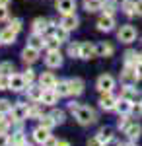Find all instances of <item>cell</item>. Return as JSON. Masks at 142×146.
<instances>
[{"label":"cell","mask_w":142,"mask_h":146,"mask_svg":"<svg viewBox=\"0 0 142 146\" xmlns=\"http://www.w3.org/2000/svg\"><path fill=\"white\" fill-rule=\"evenodd\" d=\"M74 117H76V121L80 125H92L96 123V111L94 109H90L86 105H80L76 111H74Z\"/></svg>","instance_id":"obj_1"},{"label":"cell","mask_w":142,"mask_h":146,"mask_svg":"<svg viewBox=\"0 0 142 146\" xmlns=\"http://www.w3.org/2000/svg\"><path fill=\"white\" fill-rule=\"evenodd\" d=\"M117 39L121 43H132L136 39V27L127 23V25H121V29L117 31Z\"/></svg>","instance_id":"obj_2"},{"label":"cell","mask_w":142,"mask_h":146,"mask_svg":"<svg viewBox=\"0 0 142 146\" xmlns=\"http://www.w3.org/2000/svg\"><path fill=\"white\" fill-rule=\"evenodd\" d=\"M115 88V78L111 76V74H101L98 78V90L101 92V94H107V92H111Z\"/></svg>","instance_id":"obj_3"},{"label":"cell","mask_w":142,"mask_h":146,"mask_svg":"<svg viewBox=\"0 0 142 146\" xmlns=\"http://www.w3.org/2000/svg\"><path fill=\"white\" fill-rule=\"evenodd\" d=\"M117 98L115 96H111V92H107V94H103L101 98H99V107L101 109H105V111H113L115 107H117Z\"/></svg>","instance_id":"obj_4"},{"label":"cell","mask_w":142,"mask_h":146,"mask_svg":"<svg viewBox=\"0 0 142 146\" xmlns=\"http://www.w3.org/2000/svg\"><path fill=\"white\" fill-rule=\"evenodd\" d=\"M45 64L49 68L62 66V55H60V51H49L47 56H45Z\"/></svg>","instance_id":"obj_5"},{"label":"cell","mask_w":142,"mask_h":146,"mask_svg":"<svg viewBox=\"0 0 142 146\" xmlns=\"http://www.w3.org/2000/svg\"><path fill=\"white\" fill-rule=\"evenodd\" d=\"M12 121H16V123H20L23 119H27V105L25 103H16L14 107H12Z\"/></svg>","instance_id":"obj_6"},{"label":"cell","mask_w":142,"mask_h":146,"mask_svg":"<svg viewBox=\"0 0 142 146\" xmlns=\"http://www.w3.org/2000/svg\"><path fill=\"white\" fill-rule=\"evenodd\" d=\"M27 88V84H25V80H23L22 74H12L10 76V84H8V90L12 92H23Z\"/></svg>","instance_id":"obj_7"},{"label":"cell","mask_w":142,"mask_h":146,"mask_svg":"<svg viewBox=\"0 0 142 146\" xmlns=\"http://www.w3.org/2000/svg\"><path fill=\"white\" fill-rule=\"evenodd\" d=\"M56 10L60 12L62 16H66V14H74V10H76V0H56Z\"/></svg>","instance_id":"obj_8"},{"label":"cell","mask_w":142,"mask_h":146,"mask_svg":"<svg viewBox=\"0 0 142 146\" xmlns=\"http://www.w3.org/2000/svg\"><path fill=\"white\" fill-rule=\"evenodd\" d=\"M78 23H80V20L76 18V14H66V16H62V20H60V25L64 27L66 31H72V29H76Z\"/></svg>","instance_id":"obj_9"},{"label":"cell","mask_w":142,"mask_h":146,"mask_svg":"<svg viewBox=\"0 0 142 146\" xmlns=\"http://www.w3.org/2000/svg\"><path fill=\"white\" fill-rule=\"evenodd\" d=\"M55 84H56V78L51 72H43V74L39 76V86H41L43 90H53Z\"/></svg>","instance_id":"obj_10"},{"label":"cell","mask_w":142,"mask_h":146,"mask_svg":"<svg viewBox=\"0 0 142 146\" xmlns=\"http://www.w3.org/2000/svg\"><path fill=\"white\" fill-rule=\"evenodd\" d=\"M16 31L10 29V27H4L2 31H0V43L2 45H14L16 43Z\"/></svg>","instance_id":"obj_11"},{"label":"cell","mask_w":142,"mask_h":146,"mask_svg":"<svg viewBox=\"0 0 142 146\" xmlns=\"http://www.w3.org/2000/svg\"><path fill=\"white\" fill-rule=\"evenodd\" d=\"M115 27V20H113V16H101L98 20V29L99 31H111Z\"/></svg>","instance_id":"obj_12"},{"label":"cell","mask_w":142,"mask_h":146,"mask_svg":"<svg viewBox=\"0 0 142 146\" xmlns=\"http://www.w3.org/2000/svg\"><path fill=\"white\" fill-rule=\"evenodd\" d=\"M22 58H23V62H29V64H33V62H37V58H39V51L27 45V47L22 51Z\"/></svg>","instance_id":"obj_13"},{"label":"cell","mask_w":142,"mask_h":146,"mask_svg":"<svg viewBox=\"0 0 142 146\" xmlns=\"http://www.w3.org/2000/svg\"><path fill=\"white\" fill-rule=\"evenodd\" d=\"M49 20L47 18H35L33 20V33H37V35H43L47 29H49Z\"/></svg>","instance_id":"obj_14"},{"label":"cell","mask_w":142,"mask_h":146,"mask_svg":"<svg viewBox=\"0 0 142 146\" xmlns=\"http://www.w3.org/2000/svg\"><path fill=\"white\" fill-rule=\"evenodd\" d=\"M140 133H142V127L138 123H131L127 129H125V135L129 136V140H132V142L140 138Z\"/></svg>","instance_id":"obj_15"},{"label":"cell","mask_w":142,"mask_h":146,"mask_svg":"<svg viewBox=\"0 0 142 146\" xmlns=\"http://www.w3.org/2000/svg\"><path fill=\"white\" fill-rule=\"evenodd\" d=\"M96 45H92V43H80V56L78 58H92V56H96Z\"/></svg>","instance_id":"obj_16"},{"label":"cell","mask_w":142,"mask_h":146,"mask_svg":"<svg viewBox=\"0 0 142 146\" xmlns=\"http://www.w3.org/2000/svg\"><path fill=\"white\" fill-rule=\"evenodd\" d=\"M68 90H70L72 96H80V94H84V80H80V78L68 80Z\"/></svg>","instance_id":"obj_17"},{"label":"cell","mask_w":142,"mask_h":146,"mask_svg":"<svg viewBox=\"0 0 142 146\" xmlns=\"http://www.w3.org/2000/svg\"><path fill=\"white\" fill-rule=\"evenodd\" d=\"M96 53H98V56H111L115 53V47L111 43H107V41H103V43L96 45Z\"/></svg>","instance_id":"obj_18"},{"label":"cell","mask_w":142,"mask_h":146,"mask_svg":"<svg viewBox=\"0 0 142 146\" xmlns=\"http://www.w3.org/2000/svg\"><path fill=\"white\" fill-rule=\"evenodd\" d=\"M56 100H58V94L55 90H43V96H41V103L43 105H55Z\"/></svg>","instance_id":"obj_19"},{"label":"cell","mask_w":142,"mask_h":146,"mask_svg":"<svg viewBox=\"0 0 142 146\" xmlns=\"http://www.w3.org/2000/svg\"><path fill=\"white\" fill-rule=\"evenodd\" d=\"M49 136H51V135H49V131H47V129H43L41 125H39V127L33 131V140H35L37 144H43V142L47 140V138H49Z\"/></svg>","instance_id":"obj_20"},{"label":"cell","mask_w":142,"mask_h":146,"mask_svg":"<svg viewBox=\"0 0 142 146\" xmlns=\"http://www.w3.org/2000/svg\"><path fill=\"white\" fill-rule=\"evenodd\" d=\"M123 98L129 100V101H136L140 98V92L136 90V88H132V86H125L123 88Z\"/></svg>","instance_id":"obj_21"},{"label":"cell","mask_w":142,"mask_h":146,"mask_svg":"<svg viewBox=\"0 0 142 146\" xmlns=\"http://www.w3.org/2000/svg\"><path fill=\"white\" fill-rule=\"evenodd\" d=\"M41 96H43L41 86H27V98L31 101H41Z\"/></svg>","instance_id":"obj_22"},{"label":"cell","mask_w":142,"mask_h":146,"mask_svg":"<svg viewBox=\"0 0 142 146\" xmlns=\"http://www.w3.org/2000/svg\"><path fill=\"white\" fill-rule=\"evenodd\" d=\"M115 109H117L121 115H127V113L132 111V101L125 100V98H121V100L117 101V107H115Z\"/></svg>","instance_id":"obj_23"},{"label":"cell","mask_w":142,"mask_h":146,"mask_svg":"<svg viewBox=\"0 0 142 146\" xmlns=\"http://www.w3.org/2000/svg\"><path fill=\"white\" fill-rule=\"evenodd\" d=\"M29 47H33V49H37V51H41L45 47V39H43V35H37V33H33L31 37H29V43H27Z\"/></svg>","instance_id":"obj_24"},{"label":"cell","mask_w":142,"mask_h":146,"mask_svg":"<svg viewBox=\"0 0 142 146\" xmlns=\"http://www.w3.org/2000/svg\"><path fill=\"white\" fill-rule=\"evenodd\" d=\"M121 78L123 80H138V76H136V68L132 66V64H125V70H123V74H121Z\"/></svg>","instance_id":"obj_25"},{"label":"cell","mask_w":142,"mask_h":146,"mask_svg":"<svg viewBox=\"0 0 142 146\" xmlns=\"http://www.w3.org/2000/svg\"><path fill=\"white\" fill-rule=\"evenodd\" d=\"M101 12H103V16H113L117 12V4L109 2V0H103L101 2Z\"/></svg>","instance_id":"obj_26"},{"label":"cell","mask_w":142,"mask_h":146,"mask_svg":"<svg viewBox=\"0 0 142 146\" xmlns=\"http://www.w3.org/2000/svg\"><path fill=\"white\" fill-rule=\"evenodd\" d=\"M138 60H140V55H138L136 51H127V53H125V64H132V66H136Z\"/></svg>","instance_id":"obj_27"},{"label":"cell","mask_w":142,"mask_h":146,"mask_svg":"<svg viewBox=\"0 0 142 146\" xmlns=\"http://www.w3.org/2000/svg\"><path fill=\"white\" fill-rule=\"evenodd\" d=\"M53 90L58 94V98H60V96H70V90H68V80H66V82H64V80H62V82H56Z\"/></svg>","instance_id":"obj_28"},{"label":"cell","mask_w":142,"mask_h":146,"mask_svg":"<svg viewBox=\"0 0 142 146\" xmlns=\"http://www.w3.org/2000/svg\"><path fill=\"white\" fill-rule=\"evenodd\" d=\"M58 47H60V41L56 39L55 35H51V37L45 39V49L47 51H58Z\"/></svg>","instance_id":"obj_29"},{"label":"cell","mask_w":142,"mask_h":146,"mask_svg":"<svg viewBox=\"0 0 142 146\" xmlns=\"http://www.w3.org/2000/svg\"><path fill=\"white\" fill-rule=\"evenodd\" d=\"M101 2L103 0H84V8L88 12H98L101 10Z\"/></svg>","instance_id":"obj_30"},{"label":"cell","mask_w":142,"mask_h":146,"mask_svg":"<svg viewBox=\"0 0 142 146\" xmlns=\"http://www.w3.org/2000/svg\"><path fill=\"white\" fill-rule=\"evenodd\" d=\"M123 10H125L127 16H134L136 14V2L134 0H125L123 2Z\"/></svg>","instance_id":"obj_31"},{"label":"cell","mask_w":142,"mask_h":146,"mask_svg":"<svg viewBox=\"0 0 142 146\" xmlns=\"http://www.w3.org/2000/svg\"><path fill=\"white\" fill-rule=\"evenodd\" d=\"M14 70H16V66H14V62H0V74H4V76H12L14 74Z\"/></svg>","instance_id":"obj_32"},{"label":"cell","mask_w":142,"mask_h":146,"mask_svg":"<svg viewBox=\"0 0 142 146\" xmlns=\"http://www.w3.org/2000/svg\"><path fill=\"white\" fill-rule=\"evenodd\" d=\"M98 138L101 140V142H103V144H105L107 140H111V138H113V135H111V129H109V127H103V129H99Z\"/></svg>","instance_id":"obj_33"},{"label":"cell","mask_w":142,"mask_h":146,"mask_svg":"<svg viewBox=\"0 0 142 146\" xmlns=\"http://www.w3.org/2000/svg\"><path fill=\"white\" fill-rule=\"evenodd\" d=\"M25 142V136H23L22 131H18V133H14V136L10 138V144L12 146H22Z\"/></svg>","instance_id":"obj_34"},{"label":"cell","mask_w":142,"mask_h":146,"mask_svg":"<svg viewBox=\"0 0 142 146\" xmlns=\"http://www.w3.org/2000/svg\"><path fill=\"white\" fill-rule=\"evenodd\" d=\"M41 117H43V111H41L37 105L27 107V119H41Z\"/></svg>","instance_id":"obj_35"},{"label":"cell","mask_w":142,"mask_h":146,"mask_svg":"<svg viewBox=\"0 0 142 146\" xmlns=\"http://www.w3.org/2000/svg\"><path fill=\"white\" fill-rule=\"evenodd\" d=\"M55 125H56V123H55V119H53L51 115H43V117H41V127H43V129L51 131Z\"/></svg>","instance_id":"obj_36"},{"label":"cell","mask_w":142,"mask_h":146,"mask_svg":"<svg viewBox=\"0 0 142 146\" xmlns=\"http://www.w3.org/2000/svg\"><path fill=\"white\" fill-rule=\"evenodd\" d=\"M53 35H55V37L58 39V41H60V43H64V41H66V37H68V31H66L62 25H58V27L55 29V33H53Z\"/></svg>","instance_id":"obj_37"},{"label":"cell","mask_w":142,"mask_h":146,"mask_svg":"<svg viewBox=\"0 0 142 146\" xmlns=\"http://www.w3.org/2000/svg\"><path fill=\"white\" fill-rule=\"evenodd\" d=\"M49 115L55 119V123H56V125H62V123H64V113L60 111V109H53V111L49 113Z\"/></svg>","instance_id":"obj_38"},{"label":"cell","mask_w":142,"mask_h":146,"mask_svg":"<svg viewBox=\"0 0 142 146\" xmlns=\"http://www.w3.org/2000/svg\"><path fill=\"white\" fill-rule=\"evenodd\" d=\"M12 107H14V105H12L8 100H0V115H8V113L12 111Z\"/></svg>","instance_id":"obj_39"},{"label":"cell","mask_w":142,"mask_h":146,"mask_svg":"<svg viewBox=\"0 0 142 146\" xmlns=\"http://www.w3.org/2000/svg\"><path fill=\"white\" fill-rule=\"evenodd\" d=\"M68 55L72 56V58L80 56V43H70L68 45Z\"/></svg>","instance_id":"obj_40"},{"label":"cell","mask_w":142,"mask_h":146,"mask_svg":"<svg viewBox=\"0 0 142 146\" xmlns=\"http://www.w3.org/2000/svg\"><path fill=\"white\" fill-rule=\"evenodd\" d=\"M8 129H10V119H6L4 115H0V133H2V135H6V133H8Z\"/></svg>","instance_id":"obj_41"},{"label":"cell","mask_w":142,"mask_h":146,"mask_svg":"<svg viewBox=\"0 0 142 146\" xmlns=\"http://www.w3.org/2000/svg\"><path fill=\"white\" fill-rule=\"evenodd\" d=\"M8 27H10V29H14V31L18 33V31L22 29V20H20V18H12V20H10V25H8Z\"/></svg>","instance_id":"obj_42"},{"label":"cell","mask_w":142,"mask_h":146,"mask_svg":"<svg viewBox=\"0 0 142 146\" xmlns=\"http://www.w3.org/2000/svg\"><path fill=\"white\" fill-rule=\"evenodd\" d=\"M129 117H127V115H121L119 117V121H117V127H119L121 131H125V129H127V127H129Z\"/></svg>","instance_id":"obj_43"},{"label":"cell","mask_w":142,"mask_h":146,"mask_svg":"<svg viewBox=\"0 0 142 146\" xmlns=\"http://www.w3.org/2000/svg\"><path fill=\"white\" fill-rule=\"evenodd\" d=\"M22 76H23V80H25V84H27V86H31V82L35 80V74H33V70H25Z\"/></svg>","instance_id":"obj_44"},{"label":"cell","mask_w":142,"mask_h":146,"mask_svg":"<svg viewBox=\"0 0 142 146\" xmlns=\"http://www.w3.org/2000/svg\"><path fill=\"white\" fill-rule=\"evenodd\" d=\"M8 84H10V76L0 74V90H8Z\"/></svg>","instance_id":"obj_45"},{"label":"cell","mask_w":142,"mask_h":146,"mask_svg":"<svg viewBox=\"0 0 142 146\" xmlns=\"http://www.w3.org/2000/svg\"><path fill=\"white\" fill-rule=\"evenodd\" d=\"M10 16H8V8L6 6H0V22H6Z\"/></svg>","instance_id":"obj_46"},{"label":"cell","mask_w":142,"mask_h":146,"mask_svg":"<svg viewBox=\"0 0 142 146\" xmlns=\"http://www.w3.org/2000/svg\"><path fill=\"white\" fill-rule=\"evenodd\" d=\"M56 144H58V140H56L55 136H49V138L43 142V146H56Z\"/></svg>","instance_id":"obj_47"},{"label":"cell","mask_w":142,"mask_h":146,"mask_svg":"<svg viewBox=\"0 0 142 146\" xmlns=\"http://www.w3.org/2000/svg\"><path fill=\"white\" fill-rule=\"evenodd\" d=\"M88 146H103V142L96 136V138H90V140H88Z\"/></svg>","instance_id":"obj_48"},{"label":"cell","mask_w":142,"mask_h":146,"mask_svg":"<svg viewBox=\"0 0 142 146\" xmlns=\"http://www.w3.org/2000/svg\"><path fill=\"white\" fill-rule=\"evenodd\" d=\"M8 144H10V138H8L6 135H2V133H0V146H8Z\"/></svg>","instance_id":"obj_49"},{"label":"cell","mask_w":142,"mask_h":146,"mask_svg":"<svg viewBox=\"0 0 142 146\" xmlns=\"http://www.w3.org/2000/svg\"><path fill=\"white\" fill-rule=\"evenodd\" d=\"M103 146H123V144H121L119 140H115V138H111V140H107V142H105Z\"/></svg>","instance_id":"obj_50"},{"label":"cell","mask_w":142,"mask_h":146,"mask_svg":"<svg viewBox=\"0 0 142 146\" xmlns=\"http://www.w3.org/2000/svg\"><path fill=\"white\" fill-rule=\"evenodd\" d=\"M134 68H136V76H138V80H142V62H138Z\"/></svg>","instance_id":"obj_51"},{"label":"cell","mask_w":142,"mask_h":146,"mask_svg":"<svg viewBox=\"0 0 142 146\" xmlns=\"http://www.w3.org/2000/svg\"><path fill=\"white\" fill-rule=\"evenodd\" d=\"M136 14L142 16V0H136Z\"/></svg>","instance_id":"obj_52"},{"label":"cell","mask_w":142,"mask_h":146,"mask_svg":"<svg viewBox=\"0 0 142 146\" xmlns=\"http://www.w3.org/2000/svg\"><path fill=\"white\" fill-rule=\"evenodd\" d=\"M10 2H12V0H0V6H6V8H8Z\"/></svg>","instance_id":"obj_53"},{"label":"cell","mask_w":142,"mask_h":146,"mask_svg":"<svg viewBox=\"0 0 142 146\" xmlns=\"http://www.w3.org/2000/svg\"><path fill=\"white\" fill-rule=\"evenodd\" d=\"M56 146H70V144H68L66 140H58V144H56Z\"/></svg>","instance_id":"obj_54"},{"label":"cell","mask_w":142,"mask_h":146,"mask_svg":"<svg viewBox=\"0 0 142 146\" xmlns=\"http://www.w3.org/2000/svg\"><path fill=\"white\" fill-rule=\"evenodd\" d=\"M123 146H136V144H134V142L131 140V142H127V144H123Z\"/></svg>","instance_id":"obj_55"},{"label":"cell","mask_w":142,"mask_h":146,"mask_svg":"<svg viewBox=\"0 0 142 146\" xmlns=\"http://www.w3.org/2000/svg\"><path fill=\"white\" fill-rule=\"evenodd\" d=\"M22 146H31V144H27V142H23V144Z\"/></svg>","instance_id":"obj_56"},{"label":"cell","mask_w":142,"mask_h":146,"mask_svg":"<svg viewBox=\"0 0 142 146\" xmlns=\"http://www.w3.org/2000/svg\"><path fill=\"white\" fill-rule=\"evenodd\" d=\"M138 62H142V53H140V60H138Z\"/></svg>","instance_id":"obj_57"},{"label":"cell","mask_w":142,"mask_h":146,"mask_svg":"<svg viewBox=\"0 0 142 146\" xmlns=\"http://www.w3.org/2000/svg\"><path fill=\"white\" fill-rule=\"evenodd\" d=\"M121 2H125V0H121Z\"/></svg>","instance_id":"obj_58"},{"label":"cell","mask_w":142,"mask_h":146,"mask_svg":"<svg viewBox=\"0 0 142 146\" xmlns=\"http://www.w3.org/2000/svg\"><path fill=\"white\" fill-rule=\"evenodd\" d=\"M140 105H142V101H140Z\"/></svg>","instance_id":"obj_59"}]
</instances>
